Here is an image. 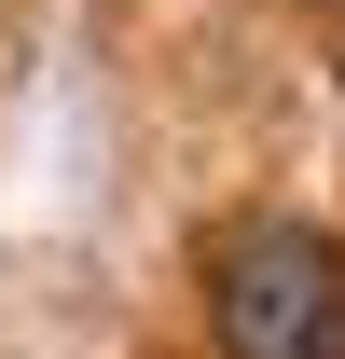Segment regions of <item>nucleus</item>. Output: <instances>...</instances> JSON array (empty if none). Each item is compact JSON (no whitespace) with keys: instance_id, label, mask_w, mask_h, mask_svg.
I'll return each instance as SVG.
<instances>
[{"instance_id":"obj_1","label":"nucleus","mask_w":345,"mask_h":359,"mask_svg":"<svg viewBox=\"0 0 345 359\" xmlns=\"http://www.w3.org/2000/svg\"><path fill=\"white\" fill-rule=\"evenodd\" d=\"M345 332V235L318 222H235L208 249V346L221 359H332Z\"/></svg>"}]
</instances>
